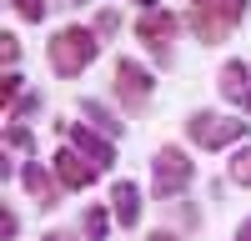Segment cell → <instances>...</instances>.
Segmentation results:
<instances>
[{"label":"cell","mask_w":251,"mask_h":241,"mask_svg":"<svg viewBox=\"0 0 251 241\" xmlns=\"http://www.w3.org/2000/svg\"><path fill=\"white\" fill-rule=\"evenodd\" d=\"M96 50H100V35L96 30H86V25H66V30H55L50 35V46H46V55H50V71L55 75H80L96 60Z\"/></svg>","instance_id":"obj_1"},{"label":"cell","mask_w":251,"mask_h":241,"mask_svg":"<svg viewBox=\"0 0 251 241\" xmlns=\"http://www.w3.org/2000/svg\"><path fill=\"white\" fill-rule=\"evenodd\" d=\"M191 176H196V161L186 156L181 146H161V151L151 156V196L171 201L176 191L191 186Z\"/></svg>","instance_id":"obj_2"},{"label":"cell","mask_w":251,"mask_h":241,"mask_svg":"<svg viewBox=\"0 0 251 241\" xmlns=\"http://www.w3.org/2000/svg\"><path fill=\"white\" fill-rule=\"evenodd\" d=\"M251 131V120H226L216 111H191L186 116V136H191V146L201 151H221V146H231V141H241Z\"/></svg>","instance_id":"obj_3"},{"label":"cell","mask_w":251,"mask_h":241,"mask_svg":"<svg viewBox=\"0 0 251 241\" xmlns=\"http://www.w3.org/2000/svg\"><path fill=\"white\" fill-rule=\"evenodd\" d=\"M151 91H156V80L146 66H136V60H116V96L126 100V111L141 116L146 106H151Z\"/></svg>","instance_id":"obj_4"},{"label":"cell","mask_w":251,"mask_h":241,"mask_svg":"<svg viewBox=\"0 0 251 241\" xmlns=\"http://www.w3.org/2000/svg\"><path fill=\"white\" fill-rule=\"evenodd\" d=\"M50 171H55V181H60V186H66V191H86L91 181H96V171H100V166H96L91 156H80V151L71 146V141H66V146L55 151Z\"/></svg>","instance_id":"obj_5"},{"label":"cell","mask_w":251,"mask_h":241,"mask_svg":"<svg viewBox=\"0 0 251 241\" xmlns=\"http://www.w3.org/2000/svg\"><path fill=\"white\" fill-rule=\"evenodd\" d=\"M176 30H181V20H176L171 10H161V5H156V10H146V15L136 20V35L146 40V46H156L161 60H171V50H166V46H171V35H176Z\"/></svg>","instance_id":"obj_6"},{"label":"cell","mask_w":251,"mask_h":241,"mask_svg":"<svg viewBox=\"0 0 251 241\" xmlns=\"http://www.w3.org/2000/svg\"><path fill=\"white\" fill-rule=\"evenodd\" d=\"M60 141H71V146L80 151V156H91L96 166H111L116 161V146L106 136H96V131H86V126H75V120H60Z\"/></svg>","instance_id":"obj_7"},{"label":"cell","mask_w":251,"mask_h":241,"mask_svg":"<svg viewBox=\"0 0 251 241\" xmlns=\"http://www.w3.org/2000/svg\"><path fill=\"white\" fill-rule=\"evenodd\" d=\"M216 91L226 106H236V111H251V71L241 66V60H226L221 75H216Z\"/></svg>","instance_id":"obj_8"},{"label":"cell","mask_w":251,"mask_h":241,"mask_svg":"<svg viewBox=\"0 0 251 241\" xmlns=\"http://www.w3.org/2000/svg\"><path fill=\"white\" fill-rule=\"evenodd\" d=\"M20 181H25V191L35 196V206H60V191H66V186H60V181H55V171H46V166H35V161H30V166L25 171H20Z\"/></svg>","instance_id":"obj_9"},{"label":"cell","mask_w":251,"mask_h":241,"mask_svg":"<svg viewBox=\"0 0 251 241\" xmlns=\"http://www.w3.org/2000/svg\"><path fill=\"white\" fill-rule=\"evenodd\" d=\"M186 25H191V35L201 40V46H221V40L231 35V20H226V15H211V10H191V15H186Z\"/></svg>","instance_id":"obj_10"},{"label":"cell","mask_w":251,"mask_h":241,"mask_svg":"<svg viewBox=\"0 0 251 241\" xmlns=\"http://www.w3.org/2000/svg\"><path fill=\"white\" fill-rule=\"evenodd\" d=\"M111 211H116L121 226H136L141 221V186L136 181H116L111 186Z\"/></svg>","instance_id":"obj_11"},{"label":"cell","mask_w":251,"mask_h":241,"mask_svg":"<svg viewBox=\"0 0 251 241\" xmlns=\"http://www.w3.org/2000/svg\"><path fill=\"white\" fill-rule=\"evenodd\" d=\"M80 116H91V126L96 131H106V136H121V120L111 106H100V100H80Z\"/></svg>","instance_id":"obj_12"},{"label":"cell","mask_w":251,"mask_h":241,"mask_svg":"<svg viewBox=\"0 0 251 241\" xmlns=\"http://www.w3.org/2000/svg\"><path fill=\"white\" fill-rule=\"evenodd\" d=\"M80 231H86V241H106L111 236V211L106 206H91L86 221H80Z\"/></svg>","instance_id":"obj_13"},{"label":"cell","mask_w":251,"mask_h":241,"mask_svg":"<svg viewBox=\"0 0 251 241\" xmlns=\"http://www.w3.org/2000/svg\"><path fill=\"white\" fill-rule=\"evenodd\" d=\"M191 10H211V15H226L236 25V20L246 15V0H191Z\"/></svg>","instance_id":"obj_14"},{"label":"cell","mask_w":251,"mask_h":241,"mask_svg":"<svg viewBox=\"0 0 251 241\" xmlns=\"http://www.w3.org/2000/svg\"><path fill=\"white\" fill-rule=\"evenodd\" d=\"M226 176H231V186H246L251 191V146H241L231 161H226Z\"/></svg>","instance_id":"obj_15"},{"label":"cell","mask_w":251,"mask_h":241,"mask_svg":"<svg viewBox=\"0 0 251 241\" xmlns=\"http://www.w3.org/2000/svg\"><path fill=\"white\" fill-rule=\"evenodd\" d=\"M5 146L10 151H35V131L20 126V120H10V126H5Z\"/></svg>","instance_id":"obj_16"},{"label":"cell","mask_w":251,"mask_h":241,"mask_svg":"<svg viewBox=\"0 0 251 241\" xmlns=\"http://www.w3.org/2000/svg\"><path fill=\"white\" fill-rule=\"evenodd\" d=\"M10 10H15L20 20H30V25H35V20L46 15V0H10Z\"/></svg>","instance_id":"obj_17"},{"label":"cell","mask_w":251,"mask_h":241,"mask_svg":"<svg viewBox=\"0 0 251 241\" xmlns=\"http://www.w3.org/2000/svg\"><path fill=\"white\" fill-rule=\"evenodd\" d=\"M91 30H96V35H116V30H121V15H116V10H100Z\"/></svg>","instance_id":"obj_18"},{"label":"cell","mask_w":251,"mask_h":241,"mask_svg":"<svg viewBox=\"0 0 251 241\" xmlns=\"http://www.w3.org/2000/svg\"><path fill=\"white\" fill-rule=\"evenodd\" d=\"M15 96H20V75H15V71H5V80H0V100L10 106Z\"/></svg>","instance_id":"obj_19"},{"label":"cell","mask_w":251,"mask_h":241,"mask_svg":"<svg viewBox=\"0 0 251 241\" xmlns=\"http://www.w3.org/2000/svg\"><path fill=\"white\" fill-rule=\"evenodd\" d=\"M15 231H20V221H15V211L5 206V211H0V236H5V241H15Z\"/></svg>","instance_id":"obj_20"},{"label":"cell","mask_w":251,"mask_h":241,"mask_svg":"<svg viewBox=\"0 0 251 241\" xmlns=\"http://www.w3.org/2000/svg\"><path fill=\"white\" fill-rule=\"evenodd\" d=\"M0 40H5V46H0V55H5V66H15V60H20V40H15V35H0Z\"/></svg>","instance_id":"obj_21"},{"label":"cell","mask_w":251,"mask_h":241,"mask_svg":"<svg viewBox=\"0 0 251 241\" xmlns=\"http://www.w3.org/2000/svg\"><path fill=\"white\" fill-rule=\"evenodd\" d=\"M146 241H181V236H176V231H151Z\"/></svg>","instance_id":"obj_22"},{"label":"cell","mask_w":251,"mask_h":241,"mask_svg":"<svg viewBox=\"0 0 251 241\" xmlns=\"http://www.w3.org/2000/svg\"><path fill=\"white\" fill-rule=\"evenodd\" d=\"M236 241H251V216L241 221V231H236Z\"/></svg>","instance_id":"obj_23"},{"label":"cell","mask_w":251,"mask_h":241,"mask_svg":"<svg viewBox=\"0 0 251 241\" xmlns=\"http://www.w3.org/2000/svg\"><path fill=\"white\" fill-rule=\"evenodd\" d=\"M46 241H75V236H71V231H50Z\"/></svg>","instance_id":"obj_24"},{"label":"cell","mask_w":251,"mask_h":241,"mask_svg":"<svg viewBox=\"0 0 251 241\" xmlns=\"http://www.w3.org/2000/svg\"><path fill=\"white\" fill-rule=\"evenodd\" d=\"M131 5H141V10H156V5H161V0H131Z\"/></svg>","instance_id":"obj_25"},{"label":"cell","mask_w":251,"mask_h":241,"mask_svg":"<svg viewBox=\"0 0 251 241\" xmlns=\"http://www.w3.org/2000/svg\"><path fill=\"white\" fill-rule=\"evenodd\" d=\"M71 5H91V0H71Z\"/></svg>","instance_id":"obj_26"}]
</instances>
